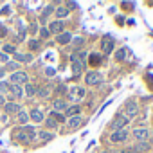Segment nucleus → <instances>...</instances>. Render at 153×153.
Segmentation results:
<instances>
[{
    "label": "nucleus",
    "mask_w": 153,
    "mask_h": 153,
    "mask_svg": "<svg viewBox=\"0 0 153 153\" xmlns=\"http://www.w3.org/2000/svg\"><path fill=\"white\" fill-rule=\"evenodd\" d=\"M9 90H11V94H13L15 97H22V96H24V88L18 87V85H9Z\"/></svg>",
    "instance_id": "6ab92c4d"
},
{
    "label": "nucleus",
    "mask_w": 153,
    "mask_h": 153,
    "mask_svg": "<svg viewBox=\"0 0 153 153\" xmlns=\"http://www.w3.org/2000/svg\"><path fill=\"white\" fill-rule=\"evenodd\" d=\"M52 11H54V7H52V6H47V7H45V11H43V18H45V16H49Z\"/></svg>",
    "instance_id": "72a5a7b5"
},
{
    "label": "nucleus",
    "mask_w": 153,
    "mask_h": 153,
    "mask_svg": "<svg viewBox=\"0 0 153 153\" xmlns=\"http://www.w3.org/2000/svg\"><path fill=\"white\" fill-rule=\"evenodd\" d=\"M52 117H54V119L58 121V124H59V123L63 121V115H61V114H58V112H52Z\"/></svg>",
    "instance_id": "c9c22d12"
},
{
    "label": "nucleus",
    "mask_w": 153,
    "mask_h": 153,
    "mask_svg": "<svg viewBox=\"0 0 153 153\" xmlns=\"http://www.w3.org/2000/svg\"><path fill=\"white\" fill-rule=\"evenodd\" d=\"M54 135L51 133V131H42V139H45V140H51Z\"/></svg>",
    "instance_id": "473e14b6"
},
{
    "label": "nucleus",
    "mask_w": 153,
    "mask_h": 153,
    "mask_svg": "<svg viewBox=\"0 0 153 153\" xmlns=\"http://www.w3.org/2000/svg\"><path fill=\"white\" fill-rule=\"evenodd\" d=\"M67 92H68V97L72 101H81L85 97V88L83 87H70Z\"/></svg>",
    "instance_id": "7ed1b4c3"
},
{
    "label": "nucleus",
    "mask_w": 153,
    "mask_h": 153,
    "mask_svg": "<svg viewBox=\"0 0 153 153\" xmlns=\"http://www.w3.org/2000/svg\"><path fill=\"white\" fill-rule=\"evenodd\" d=\"M16 119H18V123H20V124H25V123H27V119H29V114L20 110V112L16 114Z\"/></svg>",
    "instance_id": "393cba45"
},
{
    "label": "nucleus",
    "mask_w": 153,
    "mask_h": 153,
    "mask_svg": "<svg viewBox=\"0 0 153 153\" xmlns=\"http://www.w3.org/2000/svg\"><path fill=\"white\" fill-rule=\"evenodd\" d=\"M131 135H133L135 140H139V142H146L148 137H149V131H148L146 128H135V130L131 131Z\"/></svg>",
    "instance_id": "0eeeda50"
},
{
    "label": "nucleus",
    "mask_w": 153,
    "mask_h": 153,
    "mask_svg": "<svg viewBox=\"0 0 153 153\" xmlns=\"http://www.w3.org/2000/svg\"><path fill=\"white\" fill-rule=\"evenodd\" d=\"M7 90H9V85L6 81H0V96H2L4 92H7Z\"/></svg>",
    "instance_id": "cd10ccee"
},
{
    "label": "nucleus",
    "mask_w": 153,
    "mask_h": 153,
    "mask_svg": "<svg viewBox=\"0 0 153 153\" xmlns=\"http://www.w3.org/2000/svg\"><path fill=\"white\" fill-rule=\"evenodd\" d=\"M72 43H74V47H81V45L85 43V38H81V36H78V38H76V40H74Z\"/></svg>",
    "instance_id": "c756f323"
},
{
    "label": "nucleus",
    "mask_w": 153,
    "mask_h": 153,
    "mask_svg": "<svg viewBox=\"0 0 153 153\" xmlns=\"http://www.w3.org/2000/svg\"><path fill=\"white\" fill-rule=\"evenodd\" d=\"M128 121H130V119H126L123 114H119V115L114 119V123H112V128H115V130H124V126L128 124Z\"/></svg>",
    "instance_id": "1a4fd4ad"
},
{
    "label": "nucleus",
    "mask_w": 153,
    "mask_h": 153,
    "mask_svg": "<svg viewBox=\"0 0 153 153\" xmlns=\"http://www.w3.org/2000/svg\"><path fill=\"white\" fill-rule=\"evenodd\" d=\"M103 81V76H101V72H97V70H88L87 74H85V83L87 85H99Z\"/></svg>",
    "instance_id": "f03ea898"
},
{
    "label": "nucleus",
    "mask_w": 153,
    "mask_h": 153,
    "mask_svg": "<svg viewBox=\"0 0 153 153\" xmlns=\"http://www.w3.org/2000/svg\"><path fill=\"white\" fill-rule=\"evenodd\" d=\"M45 72H47V76H54V74H56V70H54L52 67H49V68H47Z\"/></svg>",
    "instance_id": "4c0bfd02"
},
{
    "label": "nucleus",
    "mask_w": 153,
    "mask_h": 153,
    "mask_svg": "<svg viewBox=\"0 0 153 153\" xmlns=\"http://www.w3.org/2000/svg\"><path fill=\"white\" fill-rule=\"evenodd\" d=\"M15 59H16V61H22V63H27V61L33 59V56H31V54H20V52H15Z\"/></svg>",
    "instance_id": "aec40b11"
},
{
    "label": "nucleus",
    "mask_w": 153,
    "mask_h": 153,
    "mask_svg": "<svg viewBox=\"0 0 153 153\" xmlns=\"http://www.w3.org/2000/svg\"><path fill=\"white\" fill-rule=\"evenodd\" d=\"M11 81H13V85H25L27 81H29V78H27V74L25 72H22V70H18V72H13L11 74Z\"/></svg>",
    "instance_id": "39448f33"
},
{
    "label": "nucleus",
    "mask_w": 153,
    "mask_h": 153,
    "mask_svg": "<svg viewBox=\"0 0 153 153\" xmlns=\"http://www.w3.org/2000/svg\"><path fill=\"white\" fill-rule=\"evenodd\" d=\"M0 59H2L4 63H7L9 59H7V54H2V52H0Z\"/></svg>",
    "instance_id": "58836bf2"
},
{
    "label": "nucleus",
    "mask_w": 153,
    "mask_h": 153,
    "mask_svg": "<svg viewBox=\"0 0 153 153\" xmlns=\"http://www.w3.org/2000/svg\"><path fill=\"white\" fill-rule=\"evenodd\" d=\"M4 108H6V112H7V114H18V112L22 110L16 103H6V105H4Z\"/></svg>",
    "instance_id": "f3484780"
},
{
    "label": "nucleus",
    "mask_w": 153,
    "mask_h": 153,
    "mask_svg": "<svg viewBox=\"0 0 153 153\" xmlns=\"http://www.w3.org/2000/svg\"><path fill=\"white\" fill-rule=\"evenodd\" d=\"M4 52H7V54H15L16 49H15V45H4Z\"/></svg>",
    "instance_id": "c85d7f7f"
},
{
    "label": "nucleus",
    "mask_w": 153,
    "mask_h": 153,
    "mask_svg": "<svg viewBox=\"0 0 153 153\" xmlns=\"http://www.w3.org/2000/svg\"><path fill=\"white\" fill-rule=\"evenodd\" d=\"M79 110H81V108H79L78 105H74V106H68V108L65 110V114H67L68 117H74V115H78V114H79Z\"/></svg>",
    "instance_id": "412c9836"
},
{
    "label": "nucleus",
    "mask_w": 153,
    "mask_h": 153,
    "mask_svg": "<svg viewBox=\"0 0 153 153\" xmlns=\"http://www.w3.org/2000/svg\"><path fill=\"white\" fill-rule=\"evenodd\" d=\"M4 74H6V68H0V79L4 78Z\"/></svg>",
    "instance_id": "a19ab883"
},
{
    "label": "nucleus",
    "mask_w": 153,
    "mask_h": 153,
    "mask_svg": "<svg viewBox=\"0 0 153 153\" xmlns=\"http://www.w3.org/2000/svg\"><path fill=\"white\" fill-rule=\"evenodd\" d=\"M128 139V131L126 130H115L112 135H110V140L112 142H124Z\"/></svg>",
    "instance_id": "6e6552de"
},
{
    "label": "nucleus",
    "mask_w": 153,
    "mask_h": 153,
    "mask_svg": "<svg viewBox=\"0 0 153 153\" xmlns=\"http://www.w3.org/2000/svg\"><path fill=\"white\" fill-rule=\"evenodd\" d=\"M45 126H47L49 130H54V128L58 126V121H56V119L51 115V117H47V119H45Z\"/></svg>",
    "instance_id": "a878e982"
},
{
    "label": "nucleus",
    "mask_w": 153,
    "mask_h": 153,
    "mask_svg": "<svg viewBox=\"0 0 153 153\" xmlns=\"http://www.w3.org/2000/svg\"><path fill=\"white\" fill-rule=\"evenodd\" d=\"M70 61H79V63H85L87 65V52L85 51H76L70 56Z\"/></svg>",
    "instance_id": "9b49d317"
},
{
    "label": "nucleus",
    "mask_w": 153,
    "mask_h": 153,
    "mask_svg": "<svg viewBox=\"0 0 153 153\" xmlns=\"http://www.w3.org/2000/svg\"><path fill=\"white\" fill-rule=\"evenodd\" d=\"M6 68H7V70H13V72H18V63H16V61H9Z\"/></svg>",
    "instance_id": "bb28decb"
},
{
    "label": "nucleus",
    "mask_w": 153,
    "mask_h": 153,
    "mask_svg": "<svg viewBox=\"0 0 153 153\" xmlns=\"http://www.w3.org/2000/svg\"><path fill=\"white\" fill-rule=\"evenodd\" d=\"M85 63H79V61H72V74H74V78H78L79 74H83L85 70Z\"/></svg>",
    "instance_id": "f8f14e48"
},
{
    "label": "nucleus",
    "mask_w": 153,
    "mask_h": 153,
    "mask_svg": "<svg viewBox=\"0 0 153 153\" xmlns=\"http://www.w3.org/2000/svg\"><path fill=\"white\" fill-rule=\"evenodd\" d=\"M137 114H139V106H137V103H135V101H128L126 106H124L123 115H124L126 119H131V117H135Z\"/></svg>",
    "instance_id": "20e7f679"
},
{
    "label": "nucleus",
    "mask_w": 153,
    "mask_h": 153,
    "mask_svg": "<svg viewBox=\"0 0 153 153\" xmlns=\"http://www.w3.org/2000/svg\"><path fill=\"white\" fill-rule=\"evenodd\" d=\"M52 106H54V112H65L68 106H67V103L63 101V99H54V103H52Z\"/></svg>",
    "instance_id": "dca6fc26"
},
{
    "label": "nucleus",
    "mask_w": 153,
    "mask_h": 153,
    "mask_svg": "<svg viewBox=\"0 0 153 153\" xmlns=\"http://www.w3.org/2000/svg\"><path fill=\"white\" fill-rule=\"evenodd\" d=\"M38 47H40V42H38V40H31V43H29V49H31V51H36Z\"/></svg>",
    "instance_id": "7c9ffc66"
},
{
    "label": "nucleus",
    "mask_w": 153,
    "mask_h": 153,
    "mask_svg": "<svg viewBox=\"0 0 153 153\" xmlns=\"http://www.w3.org/2000/svg\"><path fill=\"white\" fill-rule=\"evenodd\" d=\"M126 56H128V49H126V47H123V49H119V51L115 52V59H117V61L126 59Z\"/></svg>",
    "instance_id": "4be33fe9"
},
{
    "label": "nucleus",
    "mask_w": 153,
    "mask_h": 153,
    "mask_svg": "<svg viewBox=\"0 0 153 153\" xmlns=\"http://www.w3.org/2000/svg\"><path fill=\"white\" fill-rule=\"evenodd\" d=\"M29 117H31L34 123H42V121H43V112H42L40 108H34V110H31Z\"/></svg>",
    "instance_id": "ddd939ff"
},
{
    "label": "nucleus",
    "mask_w": 153,
    "mask_h": 153,
    "mask_svg": "<svg viewBox=\"0 0 153 153\" xmlns=\"http://www.w3.org/2000/svg\"><path fill=\"white\" fill-rule=\"evenodd\" d=\"M56 40H58V43H59V45H67V43H68V42L72 40V34H70V33H65V31H63L61 34H58V38H56Z\"/></svg>",
    "instance_id": "2eb2a0df"
},
{
    "label": "nucleus",
    "mask_w": 153,
    "mask_h": 153,
    "mask_svg": "<svg viewBox=\"0 0 153 153\" xmlns=\"http://www.w3.org/2000/svg\"><path fill=\"white\" fill-rule=\"evenodd\" d=\"M63 27H65V24H63L61 20H54V22H51V25H49V33L61 34V33H63Z\"/></svg>",
    "instance_id": "9d476101"
},
{
    "label": "nucleus",
    "mask_w": 153,
    "mask_h": 153,
    "mask_svg": "<svg viewBox=\"0 0 153 153\" xmlns=\"http://www.w3.org/2000/svg\"><path fill=\"white\" fill-rule=\"evenodd\" d=\"M15 137H16L20 142H29V140L34 137V128H33V126H24V128H20V130L15 133Z\"/></svg>",
    "instance_id": "f257e3e1"
},
{
    "label": "nucleus",
    "mask_w": 153,
    "mask_h": 153,
    "mask_svg": "<svg viewBox=\"0 0 153 153\" xmlns=\"http://www.w3.org/2000/svg\"><path fill=\"white\" fill-rule=\"evenodd\" d=\"M54 13H56L58 18H65V16H68L70 9H67V7H58V9H54Z\"/></svg>",
    "instance_id": "5701e85b"
},
{
    "label": "nucleus",
    "mask_w": 153,
    "mask_h": 153,
    "mask_svg": "<svg viewBox=\"0 0 153 153\" xmlns=\"http://www.w3.org/2000/svg\"><path fill=\"white\" fill-rule=\"evenodd\" d=\"M40 34H42V38H49V36H51L49 29H45V27H42V29H40Z\"/></svg>",
    "instance_id": "2f4dec72"
},
{
    "label": "nucleus",
    "mask_w": 153,
    "mask_h": 153,
    "mask_svg": "<svg viewBox=\"0 0 153 153\" xmlns=\"http://www.w3.org/2000/svg\"><path fill=\"white\" fill-rule=\"evenodd\" d=\"M90 63H92V65H97V63H99V56H97V54H92V56H90Z\"/></svg>",
    "instance_id": "f704fd0d"
},
{
    "label": "nucleus",
    "mask_w": 153,
    "mask_h": 153,
    "mask_svg": "<svg viewBox=\"0 0 153 153\" xmlns=\"http://www.w3.org/2000/svg\"><path fill=\"white\" fill-rule=\"evenodd\" d=\"M11 13V9H9V6H4L2 9H0V15H9Z\"/></svg>",
    "instance_id": "e433bc0d"
},
{
    "label": "nucleus",
    "mask_w": 153,
    "mask_h": 153,
    "mask_svg": "<svg viewBox=\"0 0 153 153\" xmlns=\"http://www.w3.org/2000/svg\"><path fill=\"white\" fill-rule=\"evenodd\" d=\"M114 47H115V42L112 36H105L103 42H101V49H103V54H110L114 52Z\"/></svg>",
    "instance_id": "423d86ee"
},
{
    "label": "nucleus",
    "mask_w": 153,
    "mask_h": 153,
    "mask_svg": "<svg viewBox=\"0 0 153 153\" xmlns=\"http://www.w3.org/2000/svg\"><path fill=\"white\" fill-rule=\"evenodd\" d=\"M67 7H78V4L76 2H67Z\"/></svg>",
    "instance_id": "ea45409f"
},
{
    "label": "nucleus",
    "mask_w": 153,
    "mask_h": 153,
    "mask_svg": "<svg viewBox=\"0 0 153 153\" xmlns=\"http://www.w3.org/2000/svg\"><path fill=\"white\" fill-rule=\"evenodd\" d=\"M81 123H83V119H81L79 115H74V117H68V121H67V124H68L70 128H79V126H81Z\"/></svg>",
    "instance_id": "4468645a"
},
{
    "label": "nucleus",
    "mask_w": 153,
    "mask_h": 153,
    "mask_svg": "<svg viewBox=\"0 0 153 153\" xmlns=\"http://www.w3.org/2000/svg\"><path fill=\"white\" fill-rule=\"evenodd\" d=\"M0 105H6V97L4 96H0Z\"/></svg>",
    "instance_id": "79ce46f5"
},
{
    "label": "nucleus",
    "mask_w": 153,
    "mask_h": 153,
    "mask_svg": "<svg viewBox=\"0 0 153 153\" xmlns=\"http://www.w3.org/2000/svg\"><path fill=\"white\" fill-rule=\"evenodd\" d=\"M24 94H25V97H33V96H36V88H34V85H31V83H25Z\"/></svg>",
    "instance_id": "a211bd4d"
},
{
    "label": "nucleus",
    "mask_w": 153,
    "mask_h": 153,
    "mask_svg": "<svg viewBox=\"0 0 153 153\" xmlns=\"http://www.w3.org/2000/svg\"><path fill=\"white\" fill-rule=\"evenodd\" d=\"M36 96H40V97H49V96H51V87H42V88H38V90H36Z\"/></svg>",
    "instance_id": "b1692460"
}]
</instances>
